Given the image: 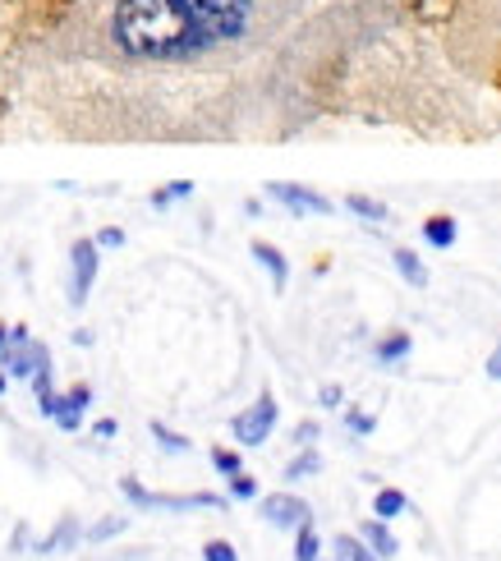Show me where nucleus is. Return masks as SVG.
<instances>
[{"mask_svg": "<svg viewBox=\"0 0 501 561\" xmlns=\"http://www.w3.org/2000/svg\"><path fill=\"white\" fill-rule=\"evenodd\" d=\"M88 405H92V387H83V382H79V387L69 391V396H60V414H56V424H60L65 433H75Z\"/></svg>", "mask_w": 501, "mask_h": 561, "instance_id": "obj_8", "label": "nucleus"}, {"mask_svg": "<svg viewBox=\"0 0 501 561\" xmlns=\"http://www.w3.org/2000/svg\"><path fill=\"white\" fill-rule=\"evenodd\" d=\"M98 437H115V419H102V424H98Z\"/></svg>", "mask_w": 501, "mask_h": 561, "instance_id": "obj_30", "label": "nucleus"}, {"mask_svg": "<svg viewBox=\"0 0 501 561\" xmlns=\"http://www.w3.org/2000/svg\"><path fill=\"white\" fill-rule=\"evenodd\" d=\"M396 272L410 280V286H428V272H423V263L414 259L410 249H396Z\"/></svg>", "mask_w": 501, "mask_h": 561, "instance_id": "obj_12", "label": "nucleus"}, {"mask_svg": "<svg viewBox=\"0 0 501 561\" xmlns=\"http://www.w3.org/2000/svg\"><path fill=\"white\" fill-rule=\"evenodd\" d=\"M272 198H281L285 207H295V213H318V217L331 213V203H327L322 194L299 190V184H272Z\"/></svg>", "mask_w": 501, "mask_h": 561, "instance_id": "obj_7", "label": "nucleus"}, {"mask_svg": "<svg viewBox=\"0 0 501 561\" xmlns=\"http://www.w3.org/2000/svg\"><path fill=\"white\" fill-rule=\"evenodd\" d=\"M121 529H125V520L115 516V520H102V525H92V529H88V539H92V543H102V539H111V534H121Z\"/></svg>", "mask_w": 501, "mask_h": 561, "instance_id": "obj_24", "label": "nucleus"}, {"mask_svg": "<svg viewBox=\"0 0 501 561\" xmlns=\"http://www.w3.org/2000/svg\"><path fill=\"white\" fill-rule=\"evenodd\" d=\"M322 405H341V387H322Z\"/></svg>", "mask_w": 501, "mask_h": 561, "instance_id": "obj_28", "label": "nucleus"}, {"mask_svg": "<svg viewBox=\"0 0 501 561\" xmlns=\"http://www.w3.org/2000/svg\"><path fill=\"white\" fill-rule=\"evenodd\" d=\"M184 194H194V184H189V180H175L171 190H157V194H152V207H166L171 198H184Z\"/></svg>", "mask_w": 501, "mask_h": 561, "instance_id": "obj_20", "label": "nucleus"}, {"mask_svg": "<svg viewBox=\"0 0 501 561\" xmlns=\"http://www.w3.org/2000/svg\"><path fill=\"white\" fill-rule=\"evenodd\" d=\"M0 396H5V373H0Z\"/></svg>", "mask_w": 501, "mask_h": 561, "instance_id": "obj_33", "label": "nucleus"}, {"mask_svg": "<svg viewBox=\"0 0 501 561\" xmlns=\"http://www.w3.org/2000/svg\"><path fill=\"white\" fill-rule=\"evenodd\" d=\"M295 561H318V534H314V525H304V529H299Z\"/></svg>", "mask_w": 501, "mask_h": 561, "instance_id": "obj_17", "label": "nucleus"}, {"mask_svg": "<svg viewBox=\"0 0 501 561\" xmlns=\"http://www.w3.org/2000/svg\"><path fill=\"white\" fill-rule=\"evenodd\" d=\"M350 213H360V217H368V221H387V207L373 203V198H364V194L350 198Z\"/></svg>", "mask_w": 501, "mask_h": 561, "instance_id": "obj_16", "label": "nucleus"}, {"mask_svg": "<svg viewBox=\"0 0 501 561\" xmlns=\"http://www.w3.org/2000/svg\"><path fill=\"white\" fill-rule=\"evenodd\" d=\"M272 428H276V401H272V396H258L244 414H235V442H244V447L267 442Z\"/></svg>", "mask_w": 501, "mask_h": 561, "instance_id": "obj_4", "label": "nucleus"}, {"mask_svg": "<svg viewBox=\"0 0 501 561\" xmlns=\"http://www.w3.org/2000/svg\"><path fill=\"white\" fill-rule=\"evenodd\" d=\"M253 0H121L111 37L134 60H189L244 33Z\"/></svg>", "mask_w": 501, "mask_h": 561, "instance_id": "obj_1", "label": "nucleus"}, {"mask_svg": "<svg viewBox=\"0 0 501 561\" xmlns=\"http://www.w3.org/2000/svg\"><path fill=\"white\" fill-rule=\"evenodd\" d=\"M125 488V497L134 502V506H157V511H194V506H207V511H217L221 506V497L217 493H189V497H166V493H148L138 479H125L121 483Z\"/></svg>", "mask_w": 501, "mask_h": 561, "instance_id": "obj_3", "label": "nucleus"}, {"mask_svg": "<svg viewBox=\"0 0 501 561\" xmlns=\"http://www.w3.org/2000/svg\"><path fill=\"white\" fill-rule=\"evenodd\" d=\"M0 364H5L14 378H37L42 368H52V350H46L42 341L29 336V327H10V341L0 345Z\"/></svg>", "mask_w": 501, "mask_h": 561, "instance_id": "obj_2", "label": "nucleus"}, {"mask_svg": "<svg viewBox=\"0 0 501 561\" xmlns=\"http://www.w3.org/2000/svg\"><path fill=\"white\" fill-rule=\"evenodd\" d=\"M10 341V327H0V345H5Z\"/></svg>", "mask_w": 501, "mask_h": 561, "instance_id": "obj_32", "label": "nucleus"}, {"mask_svg": "<svg viewBox=\"0 0 501 561\" xmlns=\"http://www.w3.org/2000/svg\"><path fill=\"white\" fill-rule=\"evenodd\" d=\"M253 259H258L262 267L272 272V280H276V286H285V276H291V267H285V259H281V253H276L272 244H262V240H258V244H253Z\"/></svg>", "mask_w": 501, "mask_h": 561, "instance_id": "obj_10", "label": "nucleus"}, {"mask_svg": "<svg viewBox=\"0 0 501 561\" xmlns=\"http://www.w3.org/2000/svg\"><path fill=\"white\" fill-rule=\"evenodd\" d=\"M262 516H267L272 525H281V529H304L308 525V506L299 497H291V493H276V497L262 502Z\"/></svg>", "mask_w": 501, "mask_h": 561, "instance_id": "obj_6", "label": "nucleus"}, {"mask_svg": "<svg viewBox=\"0 0 501 561\" xmlns=\"http://www.w3.org/2000/svg\"><path fill=\"white\" fill-rule=\"evenodd\" d=\"M360 539H364L377 557H396V539H391V529L382 525V520H368V525L360 529Z\"/></svg>", "mask_w": 501, "mask_h": 561, "instance_id": "obj_9", "label": "nucleus"}, {"mask_svg": "<svg viewBox=\"0 0 501 561\" xmlns=\"http://www.w3.org/2000/svg\"><path fill=\"white\" fill-rule=\"evenodd\" d=\"M75 539H79V525H75V520H65V525L52 534V539H42V543H37V552H56V548H69Z\"/></svg>", "mask_w": 501, "mask_h": 561, "instance_id": "obj_14", "label": "nucleus"}, {"mask_svg": "<svg viewBox=\"0 0 501 561\" xmlns=\"http://www.w3.org/2000/svg\"><path fill=\"white\" fill-rule=\"evenodd\" d=\"M212 465H217L221 474H240V456H235V451H226V447H217V451H212Z\"/></svg>", "mask_w": 501, "mask_h": 561, "instance_id": "obj_22", "label": "nucleus"}, {"mask_svg": "<svg viewBox=\"0 0 501 561\" xmlns=\"http://www.w3.org/2000/svg\"><path fill=\"white\" fill-rule=\"evenodd\" d=\"M488 373H492V378H501V350H497V355L488 359Z\"/></svg>", "mask_w": 501, "mask_h": 561, "instance_id": "obj_31", "label": "nucleus"}, {"mask_svg": "<svg viewBox=\"0 0 501 561\" xmlns=\"http://www.w3.org/2000/svg\"><path fill=\"white\" fill-rule=\"evenodd\" d=\"M423 236H428V244H433V249H451V244H456V221H451V217H433V221L423 226Z\"/></svg>", "mask_w": 501, "mask_h": 561, "instance_id": "obj_11", "label": "nucleus"}, {"mask_svg": "<svg viewBox=\"0 0 501 561\" xmlns=\"http://www.w3.org/2000/svg\"><path fill=\"white\" fill-rule=\"evenodd\" d=\"M121 244H125V230H115V226H106L98 236V249H121Z\"/></svg>", "mask_w": 501, "mask_h": 561, "instance_id": "obj_26", "label": "nucleus"}, {"mask_svg": "<svg viewBox=\"0 0 501 561\" xmlns=\"http://www.w3.org/2000/svg\"><path fill=\"white\" fill-rule=\"evenodd\" d=\"M337 561H377V552L364 539H350V534H341V539H337Z\"/></svg>", "mask_w": 501, "mask_h": 561, "instance_id": "obj_13", "label": "nucleus"}, {"mask_svg": "<svg viewBox=\"0 0 501 561\" xmlns=\"http://www.w3.org/2000/svg\"><path fill=\"white\" fill-rule=\"evenodd\" d=\"M230 493H235V497H253V493H258V483L240 470V474H230Z\"/></svg>", "mask_w": 501, "mask_h": 561, "instance_id": "obj_25", "label": "nucleus"}, {"mask_svg": "<svg viewBox=\"0 0 501 561\" xmlns=\"http://www.w3.org/2000/svg\"><path fill=\"white\" fill-rule=\"evenodd\" d=\"M405 350H410V336H387V341L377 345V355H382V359H400Z\"/></svg>", "mask_w": 501, "mask_h": 561, "instance_id": "obj_21", "label": "nucleus"}, {"mask_svg": "<svg viewBox=\"0 0 501 561\" xmlns=\"http://www.w3.org/2000/svg\"><path fill=\"white\" fill-rule=\"evenodd\" d=\"M350 428H354V433H368V428H373V419H364V414H350Z\"/></svg>", "mask_w": 501, "mask_h": 561, "instance_id": "obj_27", "label": "nucleus"}, {"mask_svg": "<svg viewBox=\"0 0 501 561\" xmlns=\"http://www.w3.org/2000/svg\"><path fill=\"white\" fill-rule=\"evenodd\" d=\"M400 511H405V493H396V488H382V493H377V516L391 520V516H400Z\"/></svg>", "mask_w": 501, "mask_h": 561, "instance_id": "obj_15", "label": "nucleus"}, {"mask_svg": "<svg viewBox=\"0 0 501 561\" xmlns=\"http://www.w3.org/2000/svg\"><path fill=\"white\" fill-rule=\"evenodd\" d=\"M318 437V424H299V433H295V442H314Z\"/></svg>", "mask_w": 501, "mask_h": 561, "instance_id": "obj_29", "label": "nucleus"}, {"mask_svg": "<svg viewBox=\"0 0 501 561\" xmlns=\"http://www.w3.org/2000/svg\"><path fill=\"white\" fill-rule=\"evenodd\" d=\"M203 561H240V557H235V548H230V543H221V539H212V543L203 548Z\"/></svg>", "mask_w": 501, "mask_h": 561, "instance_id": "obj_23", "label": "nucleus"}, {"mask_svg": "<svg viewBox=\"0 0 501 561\" xmlns=\"http://www.w3.org/2000/svg\"><path fill=\"white\" fill-rule=\"evenodd\" d=\"M322 470V460L314 451H304L299 460H291V470H285V479H304V474H318Z\"/></svg>", "mask_w": 501, "mask_h": 561, "instance_id": "obj_18", "label": "nucleus"}, {"mask_svg": "<svg viewBox=\"0 0 501 561\" xmlns=\"http://www.w3.org/2000/svg\"><path fill=\"white\" fill-rule=\"evenodd\" d=\"M69 259H75V272H69V299L83 304L88 290H92V280H98V263H102L98 259V240H79Z\"/></svg>", "mask_w": 501, "mask_h": 561, "instance_id": "obj_5", "label": "nucleus"}, {"mask_svg": "<svg viewBox=\"0 0 501 561\" xmlns=\"http://www.w3.org/2000/svg\"><path fill=\"white\" fill-rule=\"evenodd\" d=\"M152 437L161 442V447H166V451H189V442H184L180 433H171V428H166V424H152Z\"/></svg>", "mask_w": 501, "mask_h": 561, "instance_id": "obj_19", "label": "nucleus"}]
</instances>
